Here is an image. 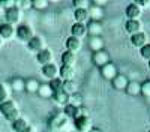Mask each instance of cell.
<instances>
[{"label": "cell", "mask_w": 150, "mask_h": 132, "mask_svg": "<svg viewBox=\"0 0 150 132\" xmlns=\"http://www.w3.org/2000/svg\"><path fill=\"white\" fill-rule=\"evenodd\" d=\"M0 113H2V116L8 120V122H11V123H14L17 119L21 117L17 102L12 101V99H9V101H6L3 104H0Z\"/></svg>", "instance_id": "1"}, {"label": "cell", "mask_w": 150, "mask_h": 132, "mask_svg": "<svg viewBox=\"0 0 150 132\" xmlns=\"http://www.w3.org/2000/svg\"><path fill=\"white\" fill-rule=\"evenodd\" d=\"M23 17H24V14H23V11L18 8V6H15V8H11V9H8L6 12H5V23H8V24H11V26H20L21 24V21H23Z\"/></svg>", "instance_id": "2"}, {"label": "cell", "mask_w": 150, "mask_h": 132, "mask_svg": "<svg viewBox=\"0 0 150 132\" xmlns=\"http://www.w3.org/2000/svg\"><path fill=\"white\" fill-rule=\"evenodd\" d=\"M15 36H17L18 41L29 44L32 41V38L35 36V30L29 26V24H20V26L15 29Z\"/></svg>", "instance_id": "3"}, {"label": "cell", "mask_w": 150, "mask_h": 132, "mask_svg": "<svg viewBox=\"0 0 150 132\" xmlns=\"http://www.w3.org/2000/svg\"><path fill=\"white\" fill-rule=\"evenodd\" d=\"M27 48H29V51L30 53H41L42 50H45L47 48V41H45V38L44 36H33L32 38V41L27 44Z\"/></svg>", "instance_id": "4"}, {"label": "cell", "mask_w": 150, "mask_h": 132, "mask_svg": "<svg viewBox=\"0 0 150 132\" xmlns=\"http://www.w3.org/2000/svg\"><path fill=\"white\" fill-rule=\"evenodd\" d=\"M143 8L138 2H132L126 6V9H125V14H126L128 20H140L141 15H143Z\"/></svg>", "instance_id": "5"}, {"label": "cell", "mask_w": 150, "mask_h": 132, "mask_svg": "<svg viewBox=\"0 0 150 132\" xmlns=\"http://www.w3.org/2000/svg\"><path fill=\"white\" fill-rule=\"evenodd\" d=\"M74 128L77 132H89L93 128V122L90 117H80L74 120Z\"/></svg>", "instance_id": "6"}, {"label": "cell", "mask_w": 150, "mask_h": 132, "mask_svg": "<svg viewBox=\"0 0 150 132\" xmlns=\"http://www.w3.org/2000/svg\"><path fill=\"white\" fill-rule=\"evenodd\" d=\"M41 74H42V77L44 78H47V80H56V78H59V66L56 65V63H50V65H45V66H42V69H41Z\"/></svg>", "instance_id": "7"}, {"label": "cell", "mask_w": 150, "mask_h": 132, "mask_svg": "<svg viewBox=\"0 0 150 132\" xmlns=\"http://www.w3.org/2000/svg\"><path fill=\"white\" fill-rule=\"evenodd\" d=\"M125 32L131 36H134L137 33H141L143 32V23L140 20H128L125 23Z\"/></svg>", "instance_id": "8"}, {"label": "cell", "mask_w": 150, "mask_h": 132, "mask_svg": "<svg viewBox=\"0 0 150 132\" xmlns=\"http://www.w3.org/2000/svg\"><path fill=\"white\" fill-rule=\"evenodd\" d=\"M92 60H93V63H95L96 66L102 68V66H105V65L110 63V54H108V51H105V50L96 51V53H93Z\"/></svg>", "instance_id": "9"}, {"label": "cell", "mask_w": 150, "mask_h": 132, "mask_svg": "<svg viewBox=\"0 0 150 132\" xmlns=\"http://www.w3.org/2000/svg\"><path fill=\"white\" fill-rule=\"evenodd\" d=\"M65 47H66V51L77 54L78 51H81V48H83V41L78 39V38H74V36H71V38H68V39L65 41Z\"/></svg>", "instance_id": "10"}, {"label": "cell", "mask_w": 150, "mask_h": 132, "mask_svg": "<svg viewBox=\"0 0 150 132\" xmlns=\"http://www.w3.org/2000/svg\"><path fill=\"white\" fill-rule=\"evenodd\" d=\"M0 36L3 41H11L15 38V27L11 26L8 23H2L0 24Z\"/></svg>", "instance_id": "11"}, {"label": "cell", "mask_w": 150, "mask_h": 132, "mask_svg": "<svg viewBox=\"0 0 150 132\" xmlns=\"http://www.w3.org/2000/svg\"><path fill=\"white\" fill-rule=\"evenodd\" d=\"M119 74L117 72V68H116V65L114 63H108V65H105V66H102L101 68V75H102V78H105V80H108V81H112L116 78V75Z\"/></svg>", "instance_id": "12"}, {"label": "cell", "mask_w": 150, "mask_h": 132, "mask_svg": "<svg viewBox=\"0 0 150 132\" xmlns=\"http://www.w3.org/2000/svg\"><path fill=\"white\" fill-rule=\"evenodd\" d=\"M131 44H132L135 48H140V50H141L144 45L149 44V36H147V33L141 32V33H137V35L131 36Z\"/></svg>", "instance_id": "13"}, {"label": "cell", "mask_w": 150, "mask_h": 132, "mask_svg": "<svg viewBox=\"0 0 150 132\" xmlns=\"http://www.w3.org/2000/svg\"><path fill=\"white\" fill-rule=\"evenodd\" d=\"M75 77V68L74 66H63L59 68V78L62 81H71Z\"/></svg>", "instance_id": "14"}, {"label": "cell", "mask_w": 150, "mask_h": 132, "mask_svg": "<svg viewBox=\"0 0 150 132\" xmlns=\"http://www.w3.org/2000/svg\"><path fill=\"white\" fill-rule=\"evenodd\" d=\"M71 33H72V36L74 38H78V39H81L83 41V38H86L87 35V24H78V23H75L74 26H72V29H71Z\"/></svg>", "instance_id": "15"}, {"label": "cell", "mask_w": 150, "mask_h": 132, "mask_svg": "<svg viewBox=\"0 0 150 132\" xmlns=\"http://www.w3.org/2000/svg\"><path fill=\"white\" fill-rule=\"evenodd\" d=\"M111 84H112V87H114L116 90H125L128 87V84H129V80H128V77L126 75H123V74H117L116 75V78L111 81Z\"/></svg>", "instance_id": "16"}, {"label": "cell", "mask_w": 150, "mask_h": 132, "mask_svg": "<svg viewBox=\"0 0 150 132\" xmlns=\"http://www.w3.org/2000/svg\"><path fill=\"white\" fill-rule=\"evenodd\" d=\"M36 60H38V63H41L42 66L50 65V63H53V53L50 51L48 48H45V50H42L41 53L36 54Z\"/></svg>", "instance_id": "17"}, {"label": "cell", "mask_w": 150, "mask_h": 132, "mask_svg": "<svg viewBox=\"0 0 150 132\" xmlns=\"http://www.w3.org/2000/svg\"><path fill=\"white\" fill-rule=\"evenodd\" d=\"M104 32V26L101 21H90L87 24V33L90 36H101Z\"/></svg>", "instance_id": "18"}, {"label": "cell", "mask_w": 150, "mask_h": 132, "mask_svg": "<svg viewBox=\"0 0 150 132\" xmlns=\"http://www.w3.org/2000/svg\"><path fill=\"white\" fill-rule=\"evenodd\" d=\"M53 99H54V102H56L57 105H60V107H66V105L69 104V96H68L63 90H62V89L54 92Z\"/></svg>", "instance_id": "19"}, {"label": "cell", "mask_w": 150, "mask_h": 132, "mask_svg": "<svg viewBox=\"0 0 150 132\" xmlns=\"http://www.w3.org/2000/svg\"><path fill=\"white\" fill-rule=\"evenodd\" d=\"M89 48H90L93 53L104 50V39L101 38V36H90V39H89Z\"/></svg>", "instance_id": "20"}, {"label": "cell", "mask_w": 150, "mask_h": 132, "mask_svg": "<svg viewBox=\"0 0 150 132\" xmlns=\"http://www.w3.org/2000/svg\"><path fill=\"white\" fill-rule=\"evenodd\" d=\"M87 12H89V18L92 21H101L102 17H104V8H99V6H95V5H92Z\"/></svg>", "instance_id": "21"}, {"label": "cell", "mask_w": 150, "mask_h": 132, "mask_svg": "<svg viewBox=\"0 0 150 132\" xmlns=\"http://www.w3.org/2000/svg\"><path fill=\"white\" fill-rule=\"evenodd\" d=\"M12 89L8 83H0V104H3L11 99Z\"/></svg>", "instance_id": "22"}, {"label": "cell", "mask_w": 150, "mask_h": 132, "mask_svg": "<svg viewBox=\"0 0 150 132\" xmlns=\"http://www.w3.org/2000/svg\"><path fill=\"white\" fill-rule=\"evenodd\" d=\"M9 86H11L12 92H17V93L24 92V90H26V80H23V78L17 77V78H14V80L9 83Z\"/></svg>", "instance_id": "23"}, {"label": "cell", "mask_w": 150, "mask_h": 132, "mask_svg": "<svg viewBox=\"0 0 150 132\" xmlns=\"http://www.w3.org/2000/svg\"><path fill=\"white\" fill-rule=\"evenodd\" d=\"M62 90H63L68 96H72L75 93H78V86L74 80L71 81H63V86H62Z\"/></svg>", "instance_id": "24"}, {"label": "cell", "mask_w": 150, "mask_h": 132, "mask_svg": "<svg viewBox=\"0 0 150 132\" xmlns=\"http://www.w3.org/2000/svg\"><path fill=\"white\" fill-rule=\"evenodd\" d=\"M75 63H77V54L69 53V51H65L62 54V65L63 66H74L75 68Z\"/></svg>", "instance_id": "25"}, {"label": "cell", "mask_w": 150, "mask_h": 132, "mask_svg": "<svg viewBox=\"0 0 150 132\" xmlns=\"http://www.w3.org/2000/svg\"><path fill=\"white\" fill-rule=\"evenodd\" d=\"M125 92H126L129 96H138L141 93V84L138 81H129L128 87L125 89Z\"/></svg>", "instance_id": "26"}, {"label": "cell", "mask_w": 150, "mask_h": 132, "mask_svg": "<svg viewBox=\"0 0 150 132\" xmlns=\"http://www.w3.org/2000/svg\"><path fill=\"white\" fill-rule=\"evenodd\" d=\"M38 95H39L41 98H44V99H48V98H53L54 92H53L51 87H50V84H48V83H44V84H41V86H39Z\"/></svg>", "instance_id": "27"}, {"label": "cell", "mask_w": 150, "mask_h": 132, "mask_svg": "<svg viewBox=\"0 0 150 132\" xmlns=\"http://www.w3.org/2000/svg\"><path fill=\"white\" fill-rule=\"evenodd\" d=\"M30 125H29V122L24 117H20V119H17L14 123H12V129H14V132H23V131H26L27 128H29Z\"/></svg>", "instance_id": "28"}, {"label": "cell", "mask_w": 150, "mask_h": 132, "mask_svg": "<svg viewBox=\"0 0 150 132\" xmlns=\"http://www.w3.org/2000/svg\"><path fill=\"white\" fill-rule=\"evenodd\" d=\"M39 86H41V83L38 81L36 78H29V80H26V92H29V93H38V90H39Z\"/></svg>", "instance_id": "29"}, {"label": "cell", "mask_w": 150, "mask_h": 132, "mask_svg": "<svg viewBox=\"0 0 150 132\" xmlns=\"http://www.w3.org/2000/svg\"><path fill=\"white\" fill-rule=\"evenodd\" d=\"M74 18H75V23L86 24L87 20H89V12L87 11H75L74 12Z\"/></svg>", "instance_id": "30"}, {"label": "cell", "mask_w": 150, "mask_h": 132, "mask_svg": "<svg viewBox=\"0 0 150 132\" xmlns=\"http://www.w3.org/2000/svg\"><path fill=\"white\" fill-rule=\"evenodd\" d=\"M90 6H92L90 0H74V8H75V11H89Z\"/></svg>", "instance_id": "31"}, {"label": "cell", "mask_w": 150, "mask_h": 132, "mask_svg": "<svg viewBox=\"0 0 150 132\" xmlns=\"http://www.w3.org/2000/svg\"><path fill=\"white\" fill-rule=\"evenodd\" d=\"M48 5H50V2H47V0H32V8L33 9H38V11L47 9Z\"/></svg>", "instance_id": "32"}, {"label": "cell", "mask_w": 150, "mask_h": 132, "mask_svg": "<svg viewBox=\"0 0 150 132\" xmlns=\"http://www.w3.org/2000/svg\"><path fill=\"white\" fill-rule=\"evenodd\" d=\"M80 117H89V111H87L86 107H77V110H75V114H74V120L75 119H80Z\"/></svg>", "instance_id": "33"}, {"label": "cell", "mask_w": 150, "mask_h": 132, "mask_svg": "<svg viewBox=\"0 0 150 132\" xmlns=\"http://www.w3.org/2000/svg\"><path fill=\"white\" fill-rule=\"evenodd\" d=\"M75 110H77V107H74V105H71V104H68L66 107H63V114L68 117V119H74V114H75Z\"/></svg>", "instance_id": "34"}, {"label": "cell", "mask_w": 150, "mask_h": 132, "mask_svg": "<svg viewBox=\"0 0 150 132\" xmlns=\"http://www.w3.org/2000/svg\"><path fill=\"white\" fill-rule=\"evenodd\" d=\"M141 95L144 98H150V80H147L141 84Z\"/></svg>", "instance_id": "35"}, {"label": "cell", "mask_w": 150, "mask_h": 132, "mask_svg": "<svg viewBox=\"0 0 150 132\" xmlns=\"http://www.w3.org/2000/svg\"><path fill=\"white\" fill-rule=\"evenodd\" d=\"M69 104L74 107H81V95L75 93V95L69 96Z\"/></svg>", "instance_id": "36"}, {"label": "cell", "mask_w": 150, "mask_h": 132, "mask_svg": "<svg viewBox=\"0 0 150 132\" xmlns=\"http://www.w3.org/2000/svg\"><path fill=\"white\" fill-rule=\"evenodd\" d=\"M48 84H50V87L53 89V92H56V90H60V89H62V86H63V81H62L60 78H56V80H51Z\"/></svg>", "instance_id": "37"}, {"label": "cell", "mask_w": 150, "mask_h": 132, "mask_svg": "<svg viewBox=\"0 0 150 132\" xmlns=\"http://www.w3.org/2000/svg\"><path fill=\"white\" fill-rule=\"evenodd\" d=\"M0 6H2L5 11H8L11 8H15L17 2H15V0H0Z\"/></svg>", "instance_id": "38"}, {"label": "cell", "mask_w": 150, "mask_h": 132, "mask_svg": "<svg viewBox=\"0 0 150 132\" xmlns=\"http://www.w3.org/2000/svg\"><path fill=\"white\" fill-rule=\"evenodd\" d=\"M140 54H141V57L144 59V60H147V62H150V44H147V45H144L141 50H140Z\"/></svg>", "instance_id": "39"}, {"label": "cell", "mask_w": 150, "mask_h": 132, "mask_svg": "<svg viewBox=\"0 0 150 132\" xmlns=\"http://www.w3.org/2000/svg\"><path fill=\"white\" fill-rule=\"evenodd\" d=\"M17 6L24 12L27 9H32V2H30V0H20V2H17Z\"/></svg>", "instance_id": "40"}, {"label": "cell", "mask_w": 150, "mask_h": 132, "mask_svg": "<svg viewBox=\"0 0 150 132\" xmlns=\"http://www.w3.org/2000/svg\"><path fill=\"white\" fill-rule=\"evenodd\" d=\"M92 5H95V6H99V8H102V6H105V5H107V2H105V0H93V2H92Z\"/></svg>", "instance_id": "41"}, {"label": "cell", "mask_w": 150, "mask_h": 132, "mask_svg": "<svg viewBox=\"0 0 150 132\" xmlns=\"http://www.w3.org/2000/svg\"><path fill=\"white\" fill-rule=\"evenodd\" d=\"M138 3L141 5V8H150V0H138Z\"/></svg>", "instance_id": "42"}, {"label": "cell", "mask_w": 150, "mask_h": 132, "mask_svg": "<svg viewBox=\"0 0 150 132\" xmlns=\"http://www.w3.org/2000/svg\"><path fill=\"white\" fill-rule=\"evenodd\" d=\"M5 12H6V11H5L2 6H0V18H2V17H5Z\"/></svg>", "instance_id": "43"}, {"label": "cell", "mask_w": 150, "mask_h": 132, "mask_svg": "<svg viewBox=\"0 0 150 132\" xmlns=\"http://www.w3.org/2000/svg\"><path fill=\"white\" fill-rule=\"evenodd\" d=\"M23 132H35V128H33V126H29L26 131H23Z\"/></svg>", "instance_id": "44"}, {"label": "cell", "mask_w": 150, "mask_h": 132, "mask_svg": "<svg viewBox=\"0 0 150 132\" xmlns=\"http://www.w3.org/2000/svg\"><path fill=\"white\" fill-rule=\"evenodd\" d=\"M89 132H102V131L99 129V128H92V129H90Z\"/></svg>", "instance_id": "45"}, {"label": "cell", "mask_w": 150, "mask_h": 132, "mask_svg": "<svg viewBox=\"0 0 150 132\" xmlns=\"http://www.w3.org/2000/svg\"><path fill=\"white\" fill-rule=\"evenodd\" d=\"M3 42H5V41L2 39V36H0V48H2V47H3Z\"/></svg>", "instance_id": "46"}, {"label": "cell", "mask_w": 150, "mask_h": 132, "mask_svg": "<svg viewBox=\"0 0 150 132\" xmlns=\"http://www.w3.org/2000/svg\"><path fill=\"white\" fill-rule=\"evenodd\" d=\"M48 132H60V131H56V129H50Z\"/></svg>", "instance_id": "47"}, {"label": "cell", "mask_w": 150, "mask_h": 132, "mask_svg": "<svg viewBox=\"0 0 150 132\" xmlns=\"http://www.w3.org/2000/svg\"><path fill=\"white\" fill-rule=\"evenodd\" d=\"M147 68H149V69H150V62H147Z\"/></svg>", "instance_id": "48"}, {"label": "cell", "mask_w": 150, "mask_h": 132, "mask_svg": "<svg viewBox=\"0 0 150 132\" xmlns=\"http://www.w3.org/2000/svg\"><path fill=\"white\" fill-rule=\"evenodd\" d=\"M149 132H150V131H149Z\"/></svg>", "instance_id": "49"}]
</instances>
